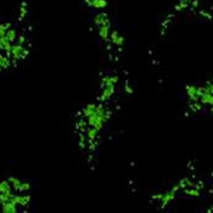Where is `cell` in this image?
I'll list each match as a JSON object with an SVG mask.
<instances>
[{"label":"cell","mask_w":213,"mask_h":213,"mask_svg":"<svg viewBox=\"0 0 213 213\" xmlns=\"http://www.w3.org/2000/svg\"><path fill=\"white\" fill-rule=\"evenodd\" d=\"M117 82L116 77H106L104 79V84H102V99H107L111 96L113 89H114V84Z\"/></svg>","instance_id":"obj_1"},{"label":"cell","mask_w":213,"mask_h":213,"mask_svg":"<svg viewBox=\"0 0 213 213\" xmlns=\"http://www.w3.org/2000/svg\"><path fill=\"white\" fill-rule=\"evenodd\" d=\"M9 54H10L15 60H20L26 55V50L23 49V46L21 44H12L11 50Z\"/></svg>","instance_id":"obj_2"},{"label":"cell","mask_w":213,"mask_h":213,"mask_svg":"<svg viewBox=\"0 0 213 213\" xmlns=\"http://www.w3.org/2000/svg\"><path fill=\"white\" fill-rule=\"evenodd\" d=\"M88 4L93 7H95V9H104L106 5H107L106 0H88Z\"/></svg>","instance_id":"obj_3"},{"label":"cell","mask_w":213,"mask_h":213,"mask_svg":"<svg viewBox=\"0 0 213 213\" xmlns=\"http://www.w3.org/2000/svg\"><path fill=\"white\" fill-rule=\"evenodd\" d=\"M111 40H112L114 44H117V45H122V44H123V37L118 35L117 33H113V34L111 35Z\"/></svg>","instance_id":"obj_4"},{"label":"cell","mask_w":213,"mask_h":213,"mask_svg":"<svg viewBox=\"0 0 213 213\" xmlns=\"http://www.w3.org/2000/svg\"><path fill=\"white\" fill-rule=\"evenodd\" d=\"M9 60L5 57V56H3L1 55V52H0V69H3V68H6L7 66H9Z\"/></svg>","instance_id":"obj_5"}]
</instances>
